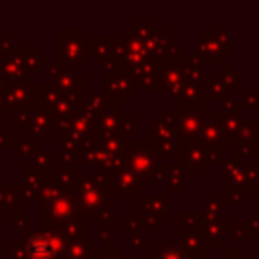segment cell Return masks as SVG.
<instances>
[{
	"instance_id": "cell-20",
	"label": "cell",
	"mask_w": 259,
	"mask_h": 259,
	"mask_svg": "<svg viewBox=\"0 0 259 259\" xmlns=\"http://www.w3.org/2000/svg\"><path fill=\"white\" fill-rule=\"evenodd\" d=\"M233 97V91L225 83L221 73H204V99L206 101H227Z\"/></svg>"
},
{
	"instance_id": "cell-18",
	"label": "cell",
	"mask_w": 259,
	"mask_h": 259,
	"mask_svg": "<svg viewBox=\"0 0 259 259\" xmlns=\"http://www.w3.org/2000/svg\"><path fill=\"white\" fill-rule=\"evenodd\" d=\"M154 182H164L170 194H184L188 190L186 182H184V172L176 166V164H168V166H158L154 176Z\"/></svg>"
},
{
	"instance_id": "cell-14",
	"label": "cell",
	"mask_w": 259,
	"mask_h": 259,
	"mask_svg": "<svg viewBox=\"0 0 259 259\" xmlns=\"http://www.w3.org/2000/svg\"><path fill=\"white\" fill-rule=\"evenodd\" d=\"M223 113L219 109H204V119L200 125V132L196 136V142L204 148H227V140L223 134Z\"/></svg>"
},
{
	"instance_id": "cell-30",
	"label": "cell",
	"mask_w": 259,
	"mask_h": 259,
	"mask_svg": "<svg viewBox=\"0 0 259 259\" xmlns=\"http://www.w3.org/2000/svg\"><path fill=\"white\" fill-rule=\"evenodd\" d=\"M237 99H239L241 111H249V109H257L259 107V91H243Z\"/></svg>"
},
{
	"instance_id": "cell-16",
	"label": "cell",
	"mask_w": 259,
	"mask_h": 259,
	"mask_svg": "<svg viewBox=\"0 0 259 259\" xmlns=\"http://www.w3.org/2000/svg\"><path fill=\"white\" fill-rule=\"evenodd\" d=\"M89 53H93V59L99 65H119L121 59V40L119 38H91Z\"/></svg>"
},
{
	"instance_id": "cell-3",
	"label": "cell",
	"mask_w": 259,
	"mask_h": 259,
	"mask_svg": "<svg viewBox=\"0 0 259 259\" xmlns=\"http://www.w3.org/2000/svg\"><path fill=\"white\" fill-rule=\"evenodd\" d=\"M225 168H223V186H225V200L227 202H241L243 200V194H249L255 178H257V170L243 158L231 154L225 162Z\"/></svg>"
},
{
	"instance_id": "cell-6",
	"label": "cell",
	"mask_w": 259,
	"mask_h": 259,
	"mask_svg": "<svg viewBox=\"0 0 259 259\" xmlns=\"http://www.w3.org/2000/svg\"><path fill=\"white\" fill-rule=\"evenodd\" d=\"M231 40L233 34L229 28H204V34L196 40V49H194V57L200 59L202 65L206 63H223L225 55H231Z\"/></svg>"
},
{
	"instance_id": "cell-4",
	"label": "cell",
	"mask_w": 259,
	"mask_h": 259,
	"mask_svg": "<svg viewBox=\"0 0 259 259\" xmlns=\"http://www.w3.org/2000/svg\"><path fill=\"white\" fill-rule=\"evenodd\" d=\"M123 164L130 172H134L142 182H150L156 168L160 166L158 154L154 152L152 144L146 138H127L123 142Z\"/></svg>"
},
{
	"instance_id": "cell-26",
	"label": "cell",
	"mask_w": 259,
	"mask_h": 259,
	"mask_svg": "<svg viewBox=\"0 0 259 259\" xmlns=\"http://www.w3.org/2000/svg\"><path fill=\"white\" fill-rule=\"evenodd\" d=\"M225 204H227V200L221 192H208L204 196V210H202L204 221H221Z\"/></svg>"
},
{
	"instance_id": "cell-33",
	"label": "cell",
	"mask_w": 259,
	"mask_h": 259,
	"mask_svg": "<svg viewBox=\"0 0 259 259\" xmlns=\"http://www.w3.org/2000/svg\"><path fill=\"white\" fill-rule=\"evenodd\" d=\"M97 259H123V253L119 247H113V245H105L99 249V255Z\"/></svg>"
},
{
	"instance_id": "cell-12",
	"label": "cell",
	"mask_w": 259,
	"mask_h": 259,
	"mask_svg": "<svg viewBox=\"0 0 259 259\" xmlns=\"http://www.w3.org/2000/svg\"><path fill=\"white\" fill-rule=\"evenodd\" d=\"M51 87L55 91H59L61 95L77 101L81 105V99H83V89H85V75L83 73H75V71H69V69H57L51 73Z\"/></svg>"
},
{
	"instance_id": "cell-28",
	"label": "cell",
	"mask_w": 259,
	"mask_h": 259,
	"mask_svg": "<svg viewBox=\"0 0 259 259\" xmlns=\"http://www.w3.org/2000/svg\"><path fill=\"white\" fill-rule=\"evenodd\" d=\"M223 227L233 235V239H253V231L247 221H227Z\"/></svg>"
},
{
	"instance_id": "cell-2",
	"label": "cell",
	"mask_w": 259,
	"mask_h": 259,
	"mask_svg": "<svg viewBox=\"0 0 259 259\" xmlns=\"http://www.w3.org/2000/svg\"><path fill=\"white\" fill-rule=\"evenodd\" d=\"M142 125L140 119L132 117V111H127L123 105L109 101L105 109L95 115V127H93V138L103 140V138H115V140H127L132 138V130H138Z\"/></svg>"
},
{
	"instance_id": "cell-25",
	"label": "cell",
	"mask_w": 259,
	"mask_h": 259,
	"mask_svg": "<svg viewBox=\"0 0 259 259\" xmlns=\"http://www.w3.org/2000/svg\"><path fill=\"white\" fill-rule=\"evenodd\" d=\"M150 257L152 259H186L180 245L168 239H160L158 247H150Z\"/></svg>"
},
{
	"instance_id": "cell-17",
	"label": "cell",
	"mask_w": 259,
	"mask_h": 259,
	"mask_svg": "<svg viewBox=\"0 0 259 259\" xmlns=\"http://www.w3.org/2000/svg\"><path fill=\"white\" fill-rule=\"evenodd\" d=\"M202 119H204V109L202 111H176L174 130H176L178 140H196Z\"/></svg>"
},
{
	"instance_id": "cell-1",
	"label": "cell",
	"mask_w": 259,
	"mask_h": 259,
	"mask_svg": "<svg viewBox=\"0 0 259 259\" xmlns=\"http://www.w3.org/2000/svg\"><path fill=\"white\" fill-rule=\"evenodd\" d=\"M71 192L83 221H101L103 225H111V176H77Z\"/></svg>"
},
{
	"instance_id": "cell-32",
	"label": "cell",
	"mask_w": 259,
	"mask_h": 259,
	"mask_svg": "<svg viewBox=\"0 0 259 259\" xmlns=\"http://www.w3.org/2000/svg\"><path fill=\"white\" fill-rule=\"evenodd\" d=\"M204 162H206V166L208 164H212V166L223 164L225 162V148H206Z\"/></svg>"
},
{
	"instance_id": "cell-35",
	"label": "cell",
	"mask_w": 259,
	"mask_h": 259,
	"mask_svg": "<svg viewBox=\"0 0 259 259\" xmlns=\"http://www.w3.org/2000/svg\"><path fill=\"white\" fill-rule=\"evenodd\" d=\"M214 259H249V257H247V255H243V251H241V249L231 247V249H225V251H223V255H219V257H214Z\"/></svg>"
},
{
	"instance_id": "cell-7",
	"label": "cell",
	"mask_w": 259,
	"mask_h": 259,
	"mask_svg": "<svg viewBox=\"0 0 259 259\" xmlns=\"http://www.w3.org/2000/svg\"><path fill=\"white\" fill-rule=\"evenodd\" d=\"M140 91L136 77L119 65H107L103 73V95L113 103H125Z\"/></svg>"
},
{
	"instance_id": "cell-10",
	"label": "cell",
	"mask_w": 259,
	"mask_h": 259,
	"mask_svg": "<svg viewBox=\"0 0 259 259\" xmlns=\"http://www.w3.org/2000/svg\"><path fill=\"white\" fill-rule=\"evenodd\" d=\"M188 51H182L180 55L166 59L164 63L158 65V73H160V91H164L170 99H178L184 81H186V73H184V59H186Z\"/></svg>"
},
{
	"instance_id": "cell-36",
	"label": "cell",
	"mask_w": 259,
	"mask_h": 259,
	"mask_svg": "<svg viewBox=\"0 0 259 259\" xmlns=\"http://www.w3.org/2000/svg\"><path fill=\"white\" fill-rule=\"evenodd\" d=\"M247 223H249V227H251V231H253V239L259 241V210L251 212V217L247 219Z\"/></svg>"
},
{
	"instance_id": "cell-9",
	"label": "cell",
	"mask_w": 259,
	"mask_h": 259,
	"mask_svg": "<svg viewBox=\"0 0 259 259\" xmlns=\"http://www.w3.org/2000/svg\"><path fill=\"white\" fill-rule=\"evenodd\" d=\"M67 245L69 243L57 231L40 229L26 241L24 253L26 259H63Z\"/></svg>"
},
{
	"instance_id": "cell-24",
	"label": "cell",
	"mask_w": 259,
	"mask_h": 259,
	"mask_svg": "<svg viewBox=\"0 0 259 259\" xmlns=\"http://www.w3.org/2000/svg\"><path fill=\"white\" fill-rule=\"evenodd\" d=\"M178 245L180 249L184 251L186 259H204V241H202V235L196 233V235H184V237H178Z\"/></svg>"
},
{
	"instance_id": "cell-37",
	"label": "cell",
	"mask_w": 259,
	"mask_h": 259,
	"mask_svg": "<svg viewBox=\"0 0 259 259\" xmlns=\"http://www.w3.org/2000/svg\"><path fill=\"white\" fill-rule=\"evenodd\" d=\"M132 247L136 249H150V241L142 235H132Z\"/></svg>"
},
{
	"instance_id": "cell-15",
	"label": "cell",
	"mask_w": 259,
	"mask_h": 259,
	"mask_svg": "<svg viewBox=\"0 0 259 259\" xmlns=\"http://www.w3.org/2000/svg\"><path fill=\"white\" fill-rule=\"evenodd\" d=\"M204 79H186L184 87L176 99V111H202L204 109Z\"/></svg>"
},
{
	"instance_id": "cell-23",
	"label": "cell",
	"mask_w": 259,
	"mask_h": 259,
	"mask_svg": "<svg viewBox=\"0 0 259 259\" xmlns=\"http://www.w3.org/2000/svg\"><path fill=\"white\" fill-rule=\"evenodd\" d=\"M97 255H99V249L95 247V243L89 239H81L67 245L63 259H97Z\"/></svg>"
},
{
	"instance_id": "cell-29",
	"label": "cell",
	"mask_w": 259,
	"mask_h": 259,
	"mask_svg": "<svg viewBox=\"0 0 259 259\" xmlns=\"http://www.w3.org/2000/svg\"><path fill=\"white\" fill-rule=\"evenodd\" d=\"M221 75H223L225 83L229 85V89L233 91V95L241 91V77H239V75L233 71V67H231V65H223V71H221Z\"/></svg>"
},
{
	"instance_id": "cell-8",
	"label": "cell",
	"mask_w": 259,
	"mask_h": 259,
	"mask_svg": "<svg viewBox=\"0 0 259 259\" xmlns=\"http://www.w3.org/2000/svg\"><path fill=\"white\" fill-rule=\"evenodd\" d=\"M150 132H148V142L152 144L154 152L158 156H170L176 152L178 146V136L174 130V113L160 109L158 117L150 119Z\"/></svg>"
},
{
	"instance_id": "cell-5",
	"label": "cell",
	"mask_w": 259,
	"mask_h": 259,
	"mask_svg": "<svg viewBox=\"0 0 259 259\" xmlns=\"http://www.w3.org/2000/svg\"><path fill=\"white\" fill-rule=\"evenodd\" d=\"M91 38L83 28H59V67L75 71L89 53Z\"/></svg>"
},
{
	"instance_id": "cell-38",
	"label": "cell",
	"mask_w": 259,
	"mask_h": 259,
	"mask_svg": "<svg viewBox=\"0 0 259 259\" xmlns=\"http://www.w3.org/2000/svg\"><path fill=\"white\" fill-rule=\"evenodd\" d=\"M249 200H251L253 204L259 202V170H257V178H255V182H253V186H251V190H249Z\"/></svg>"
},
{
	"instance_id": "cell-19",
	"label": "cell",
	"mask_w": 259,
	"mask_h": 259,
	"mask_svg": "<svg viewBox=\"0 0 259 259\" xmlns=\"http://www.w3.org/2000/svg\"><path fill=\"white\" fill-rule=\"evenodd\" d=\"M113 178V192H117V194H121V200L123 202H130L132 200V194L134 192H140L142 190V186H144V182H142V178H138L134 172H130L127 168H123V170H119L115 176H111Z\"/></svg>"
},
{
	"instance_id": "cell-11",
	"label": "cell",
	"mask_w": 259,
	"mask_h": 259,
	"mask_svg": "<svg viewBox=\"0 0 259 259\" xmlns=\"http://www.w3.org/2000/svg\"><path fill=\"white\" fill-rule=\"evenodd\" d=\"M176 166L186 172V174H194V176H202L206 170V162H204V154L206 148L202 144H198L196 140H178L176 146Z\"/></svg>"
},
{
	"instance_id": "cell-31",
	"label": "cell",
	"mask_w": 259,
	"mask_h": 259,
	"mask_svg": "<svg viewBox=\"0 0 259 259\" xmlns=\"http://www.w3.org/2000/svg\"><path fill=\"white\" fill-rule=\"evenodd\" d=\"M121 227L125 231H130L132 235H140L144 231V219H142V212H132L130 214V221H123Z\"/></svg>"
},
{
	"instance_id": "cell-13",
	"label": "cell",
	"mask_w": 259,
	"mask_h": 259,
	"mask_svg": "<svg viewBox=\"0 0 259 259\" xmlns=\"http://www.w3.org/2000/svg\"><path fill=\"white\" fill-rule=\"evenodd\" d=\"M140 204H142V219H144V229L156 231L162 221L168 219V196L166 194H140Z\"/></svg>"
},
{
	"instance_id": "cell-34",
	"label": "cell",
	"mask_w": 259,
	"mask_h": 259,
	"mask_svg": "<svg viewBox=\"0 0 259 259\" xmlns=\"http://www.w3.org/2000/svg\"><path fill=\"white\" fill-rule=\"evenodd\" d=\"M247 162L255 168V170H259V138L251 144V148L247 150Z\"/></svg>"
},
{
	"instance_id": "cell-21",
	"label": "cell",
	"mask_w": 259,
	"mask_h": 259,
	"mask_svg": "<svg viewBox=\"0 0 259 259\" xmlns=\"http://www.w3.org/2000/svg\"><path fill=\"white\" fill-rule=\"evenodd\" d=\"M202 227H204V217H202V212L184 210V212H178V217H176V237L196 235V233L202 231Z\"/></svg>"
},
{
	"instance_id": "cell-27",
	"label": "cell",
	"mask_w": 259,
	"mask_h": 259,
	"mask_svg": "<svg viewBox=\"0 0 259 259\" xmlns=\"http://www.w3.org/2000/svg\"><path fill=\"white\" fill-rule=\"evenodd\" d=\"M241 123H243L241 113H223V134H225L227 144H229V140H233L237 136Z\"/></svg>"
},
{
	"instance_id": "cell-22",
	"label": "cell",
	"mask_w": 259,
	"mask_h": 259,
	"mask_svg": "<svg viewBox=\"0 0 259 259\" xmlns=\"http://www.w3.org/2000/svg\"><path fill=\"white\" fill-rule=\"evenodd\" d=\"M202 235V241H204V247H210V249H221L223 243H225V227L221 221H204V227L200 231Z\"/></svg>"
}]
</instances>
